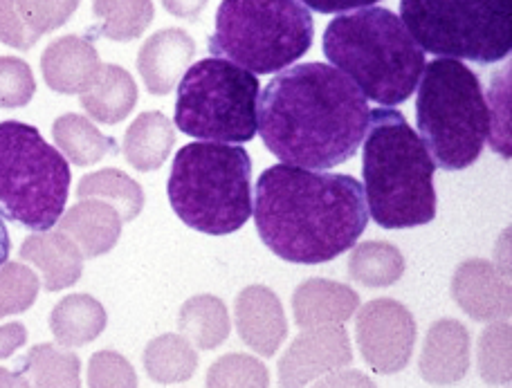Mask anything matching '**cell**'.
I'll use <instances>...</instances> for the list:
<instances>
[{
  "instance_id": "cell-1",
  "label": "cell",
  "mask_w": 512,
  "mask_h": 388,
  "mask_svg": "<svg viewBox=\"0 0 512 388\" xmlns=\"http://www.w3.org/2000/svg\"><path fill=\"white\" fill-rule=\"evenodd\" d=\"M369 101L340 70L299 63L279 72L259 95L256 131L277 160L308 171L342 166L358 153Z\"/></svg>"
},
{
  "instance_id": "cell-2",
  "label": "cell",
  "mask_w": 512,
  "mask_h": 388,
  "mask_svg": "<svg viewBox=\"0 0 512 388\" xmlns=\"http://www.w3.org/2000/svg\"><path fill=\"white\" fill-rule=\"evenodd\" d=\"M252 216L263 245L295 265H322L355 247L369 223L362 184L344 173L274 164L256 180Z\"/></svg>"
},
{
  "instance_id": "cell-3",
  "label": "cell",
  "mask_w": 512,
  "mask_h": 388,
  "mask_svg": "<svg viewBox=\"0 0 512 388\" xmlns=\"http://www.w3.org/2000/svg\"><path fill=\"white\" fill-rule=\"evenodd\" d=\"M362 144V191L369 216L384 229L432 223L436 164L405 115L396 108L371 110Z\"/></svg>"
},
{
  "instance_id": "cell-4",
  "label": "cell",
  "mask_w": 512,
  "mask_h": 388,
  "mask_svg": "<svg viewBox=\"0 0 512 388\" xmlns=\"http://www.w3.org/2000/svg\"><path fill=\"white\" fill-rule=\"evenodd\" d=\"M324 54L364 97L384 108L405 104L425 70V52L400 16L371 5L328 23Z\"/></svg>"
},
{
  "instance_id": "cell-5",
  "label": "cell",
  "mask_w": 512,
  "mask_h": 388,
  "mask_svg": "<svg viewBox=\"0 0 512 388\" xmlns=\"http://www.w3.org/2000/svg\"><path fill=\"white\" fill-rule=\"evenodd\" d=\"M167 196L187 227L227 236L252 218V160L241 146L191 142L173 157Z\"/></svg>"
},
{
  "instance_id": "cell-6",
  "label": "cell",
  "mask_w": 512,
  "mask_h": 388,
  "mask_svg": "<svg viewBox=\"0 0 512 388\" xmlns=\"http://www.w3.org/2000/svg\"><path fill=\"white\" fill-rule=\"evenodd\" d=\"M418 137L443 171H463L479 160L488 140L486 92L461 61L425 63L418 83Z\"/></svg>"
},
{
  "instance_id": "cell-7",
  "label": "cell",
  "mask_w": 512,
  "mask_h": 388,
  "mask_svg": "<svg viewBox=\"0 0 512 388\" xmlns=\"http://www.w3.org/2000/svg\"><path fill=\"white\" fill-rule=\"evenodd\" d=\"M313 36V14L297 0H227L218 7L209 52L254 77L279 75L304 57Z\"/></svg>"
},
{
  "instance_id": "cell-8",
  "label": "cell",
  "mask_w": 512,
  "mask_h": 388,
  "mask_svg": "<svg viewBox=\"0 0 512 388\" xmlns=\"http://www.w3.org/2000/svg\"><path fill=\"white\" fill-rule=\"evenodd\" d=\"M70 166L39 128L0 124V214L32 232L59 223L70 193Z\"/></svg>"
},
{
  "instance_id": "cell-9",
  "label": "cell",
  "mask_w": 512,
  "mask_h": 388,
  "mask_svg": "<svg viewBox=\"0 0 512 388\" xmlns=\"http://www.w3.org/2000/svg\"><path fill=\"white\" fill-rule=\"evenodd\" d=\"M400 21L438 59L492 66L512 48V5L504 0H402Z\"/></svg>"
},
{
  "instance_id": "cell-10",
  "label": "cell",
  "mask_w": 512,
  "mask_h": 388,
  "mask_svg": "<svg viewBox=\"0 0 512 388\" xmlns=\"http://www.w3.org/2000/svg\"><path fill=\"white\" fill-rule=\"evenodd\" d=\"M259 79L223 59L189 66L178 83L176 126L189 137L212 144H245L256 135Z\"/></svg>"
},
{
  "instance_id": "cell-11",
  "label": "cell",
  "mask_w": 512,
  "mask_h": 388,
  "mask_svg": "<svg viewBox=\"0 0 512 388\" xmlns=\"http://www.w3.org/2000/svg\"><path fill=\"white\" fill-rule=\"evenodd\" d=\"M358 346L373 373L396 375L409 366L418 328L414 314L396 299H373L355 319Z\"/></svg>"
},
{
  "instance_id": "cell-12",
  "label": "cell",
  "mask_w": 512,
  "mask_h": 388,
  "mask_svg": "<svg viewBox=\"0 0 512 388\" xmlns=\"http://www.w3.org/2000/svg\"><path fill=\"white\" fill-rule=\"evenodd\" d=\"M351 362V339L342 323L310 328L301 332L279 359V386L306 388L319 377L342 371Z\"/></svg>"
},
{
  "instance_id": "cell-13",
  "label": "cell",
  "mask_w": 512,
  "mask_h": 388,
  "mask_svg": "<svg viewBox=\"0 0 512 388\" xmlns=\"http://www.w3.org/2000/svg\"><path fill=\"white\" fill-rule=\"evenodd\" d=\"M236 330L241 341L261 357H274L288 337V321L281 299L265 285L241 290L234 303Z\"/></svg>"
},
{
  "instance_id": "cell-14",
  "label": "cell",
  "mask_w": 512,
  "mask_h": 388,
  "mask_svg": "<svg viewBox=\"0 0 512 388\" xmlns=\"http://www.w3.org/2000/svg\"><path fill=\"white\" fill-rule=\"evenodd\" d=\"M452 299L474 321H501L510 314V283L492 263L470 258L452 276Z\"/></svg>"
},
{
  "instance_id": "cell-15",
  "label": "cell",
  "mask_w": 512,
  "mask_h": 388,
  "mask_svg": "<svg viewBox=\"0 0 512 388\" xmlns=\"http://www.w3.org/2000/svg\"><path fill=\"white\" fill-rule=\"evenodd\" d=\"M196 54V41L185 30L167 27L144 41L137 52V70L151 95H169L185 77Z\"/></svg>"
},
{
  "instance_id": "cell-16",
  "label": "cell",
  "mask_w": 512,
  "mask_h": 388,
  "mask_svg": "<svg viewBox=\"0 0 512 388\" xmlns=\"http://www.w3.org/2000/svg\"><path fill=\"white\" fill-rule=\"evenodd\" d=\"M470 330L456 319H441L429 326L418 371L427 384H459L470 371Z\"/></svg>"
},
{
  "instance_id": "cell-17",
  "label": "cell",
  "mask_w": 512,
  "mask_h": 388,
  "mask_svg": "<svg viewBox=\"0 0 512 388\" xmlns=\"http://www.w3.org/2000/svg\"><path fill=\"white\" fill-rule=\"evenodd\" d=\"M102 70L99 52L84 36L68 34L52 41L41 54V72L48 88L61 95H84Z\"/></svg>"
},
{
  "instance_id": "cell-18",
  "label": "cell",
  "mask_w": 512,
  "mask_h": 388,
  "mask_svg": "<svg viewBox=\"0 0 512 388\" xmlns=\"http://www.w3.org/2000/svg\"><path fill=\"white\" fill-rule=\"evenodd\" d=\"M358 308L360 294L351 285L328 279L304 281L292 294V314L297 326L304 330L337 326L349 321Z\"/></svg>"
},
{
  "instance_id": "cell-19",
  "label": "cell",
  "mask_w": 512,
  "mask_h": 388,
  "mask_svg": "<svg viewBox=\"0 0 512 388\" xmlns=\"http://www.w3.org/2000/svg\"><path fill=\"white\" fill-rule=\"evenodd\" d=\"M122 218L102 200H79L59 218V232L79 247L84 258L111 252L122 236Z\"/></svg>"
},
{
  "instance_id": "cell-20",
  "label": "cell",
  "mask_w": 512,
  "mask_h": 388,
  "mask_svg": "<svg viewBox=\"0 0 512 388\" xmlns=\"http://www.w3.org/2000/svg\"><path fill=\"white\" fill-rule=\"evenodd\" d=\"M21 258L41 272L43 288L48 292L66 290L84 274V256L59 229L27 236L21 245Z\"/></svg>"
},
{
  "instance_id": "cell-21",
  "label": "cell",
  "mask_w": 512,
  "mask_h": 388,
  "mask_svg": "<svg viewBox=\"0 0 512 388\" xmlns=\"http://www.w3.org/2000/svg\"><path fill=\"white\" fill-rule=\"evenodd\" d=\"M77 3H0V41L32 50L43 34L59 30L77 12Z\"/></svg>"
},
{
  "instance_id": "cell-22",
  "label": "cell",
  "mask_w": 512,
  "mask_h": 388,
  "mask_svg": "<svg viewBox=\"0 0 512 388\" xmlns=\"http://www.w3.org/2000/svg\"><path fill=\"white\" fill-rule=\"evenodd\" d=\"M137 104V83L131 77V72L113 66H102L95 81L90 83V88L81 95V106H84L90 119H95L99 124L115 126L122 119L133 113Z\"/></svg>"
},
{
  "instance_id": "cell-23",
  "label": "cell",
  "mask_w": 512,
  "mask_h": 388,
  "mask_svg": "<svg viewBox=\"0 0 512 388\" xmlns=\"http://www.w3.org/2000/svg\"><path fill=\"white\" fill-rule=\"evenodd\" d=\"M173 144H176V128L171 119L158 110H149L128 126L124 135V157L133 169L151 173L167 162Z\"/></svg>"
},
{
  "instance_id": "cell-24",
  "label": "cell",
  "mask_w": 512,
  "mask_h": 388,
  "mask_svg": "<svg viewBox=\"0 0 512 388\" xmlns=\"http://www.w3.org/2000/svg\"><path fill=\"white\" fill-rule=\"evenodd\" d=\"M108 314L90 294H70L54 306L50 330L63 348H79L95 341L106 330Z\"/></svg>"
},
{
  "instance_id": "cell-25",
  "label": "cell",
  "mask_w": 512,
  "mask_h": 388,
  "mask_svg": "<svg viewBox=\"0 0 512 388\" xmlns=\"http://www.w3.org/2000/svg\"><path fill=\"white\" fill-rule=\"evenodd\" d=\"M52 135L57 151L75 166H93L117 153L113 137H106L88 117L77 113L61 115L52 126Z\"/></svg>"
},
{
  "instance_id": "cell-26",
  "label": "cell",
  "mask_w": 512,
  "mask_h": 388,
  "mask_svg": "<svg viewBox=\"0 0 512 388\" xmlns=\"http://www.w3.org/2000/svg\"><path fill=\"white\" fill-rule=\"evenodd\" d=\"M180 335L200 350H214L230 337V312L223 299L214 294H198L185 301L178 317Z\"/></svg>"
},
{
  "instance_id": "cell-27",
  "label": "cell",
  "mask_w": 512,
  "mask_h": 388,
  "mask_svg": "<svg viewBox=\"0 0 512 388\" xmlns=\"http://www.w3.org/2000/svg\"><path fill=\"white\" fill-rule=\"evenodd\" d=\"M79 200H102L120 214L122 223L135 220L144 209V191L131 175L120 169H102L88 173L77 184Z\"/></svg>"
},
{
  "instance_id": "cell-28",
  "label": "cell",
  "mask_w": 512,
  "mask_h": 388,
  "mask_svg": "<svg viewBox=\"0 0 512 388\" xmlns=\"http://www.w3.org/2000/svg\"><path fill=\"white\" fill-rule=\"evenodd\" d=\"M144 371L158 384H182L194 377L198 368L196 348L182 335H160L144 350Z\"/></svg>"
},
{
  "instance_id": "cell-29",
  "label": "cell",
  "mask_w": 512,
  "mask_h": 388,
  "mask_svg": "<svg viewBox=\"0 0 512 388\" xmlns=\"http://www.w3.org/2000/svg\"><path fill=\"white\" fill-rule=\"evenodd\" d=\"M405 274V256L387 240H367L351 249L349 276L364 288H389Z\"/></svg>"
},
{
  "instance_id": "cell-30",
  "label": "cell",
  "mask_w": 512,
  "mask_h": 388,
  "mask_svg": "<svg viewBox=\"0 0 512 388\" xmlns=\"http://www.w3.org/2000/svg\"><path fill=\"white\" fill-rule=\"evenodd\" d=\"M21 373L30 388H81V359L54 344L34 346L23 359Z\"/></svg>"
},
{
  "instance_id": "cell-31",
  "label": "cell",
  "mask_w": 512,
  "mask_h": 388,
  "mask_svg": "<svg viewBox=\"0 0 512 388\" xmlns=\"http://www.w3.org/2000/svg\"><path fill=\"white\" fill-rule=\"evenodd\" d=\"M95 16L99 18V36L111 41H133L142 36L153 21V3L135 0V3H95Z\"/></svg>"
},
{
  "instance_id": "cell-32",
  "label": "cell",
  "mask_w": 512,
  "mask_h": 388,
  "mask_svg": "<svg viewBox=\"0 0 512 388\" xmlns=\"http://www.w3.org/2000/svg\"><path fill=\"white\" fill-rule=\"evenodd\" d=\"M512 68L504 66L490 81L488 97H486V110H488V140L490 149L499 153L504 160H510L512 155Z\"/></svg>"
},
{
  "instance_id": "cell-33",
  "label": "cell",
  "mask_w": 512,
  "mask_h": 388,
  "mask_svg": "<svg viewBox=\"0 0 512 388\" xmlns=\"http://www.w3.org/2000/svg\"><path fill=\"white\" fill-rule=\"evenodd\" d=\"M205 388H270V373L261 359L230 353L209 366Z\"/></svg>"
},
{
  "instance_id": "cell-34",
  "label": "cell",
  "mask_w": 512,
  "mask_h": 388,
  "mask_svg": "<svg viewBox=\"0 0 512 388\" xmlns=\"http://www.w3.org/2000/svg\"><path fill=\"white\" fill-rule=\"evenodd\" d=\"M510 371V323L497 321L479 339V377L492 386H506Z\"/></svg>"
},
{
  "instance_id": "cell-35",
  "label": "cell",
  "mask_w": 512,
  "mask_h": 388,
  "mask_svg": "<svg viewBox=\"0 0 512 388\" xmlns=\"http://www.w3.org/2000/svg\"><path fill=\"white\" fill-rule=\"evenodd\" d=\"M39 288L41 279L25 263L0 265V319L30 310Z\"/></svg>"
},
{
  "instance_id": "cell-36",
  "label": "cell",
  "mask_w": 512,
  "mask_h": 388,
  "mask_svg": "<svg viewBox=\"0 0 512 388\" xmlns=\"http://www.w3.org/2000/svg\"><path fill=\"white\" fill-rule=\"evenodd\" d=\"M36 81L23 59L0 57V108H23L32 101Z\"/></svg>"
},
{
  "instance_id": "cell-37",
  "label": "cell",
  "mask_w": 512,
  "mask_h": 388,
  "mask_svg": "<svg viewBox=\"0 0 512 388\" xmlns=\"http://www.w3.org/2000/svg\"><path fill=\"white\" fill-rule=\"evenodd\" d=\"M90 388H137V373L131 362L115 350H99L88 362Z\"/></svg>"
},
{
  "instance_id": "cell-38",
  "label": "cell",
  "mask_w": 512,
  "mask_h": 388,
  "mask_svg": "<svg viewBox=\"0 0 512 388\" xmlns=\"http://www.w3.org/2000/svg\"><path fill=\"white\" fill-rule=\"evenodd\" d=\"M310 388H378L376 382L362 371H335L319 377Z\"/></svg>"
},
{
  "instance_id": "cell-39",
  "label": "cell",
  "mask_w": 512,
  "mask_h": 388,
  "mask_svg": "<svg viewBox=\"0 0 512 388\" xmlns=\"http://www.w3.org/2000/svg\"><path fill=\"white\" fill-rule=\"evenodd\" d=\"M27 341V328L23 323H7L0 326V359L12 357L18 348H23Z\"/></svg>"
},
{
  "instance_id": "cell-40",
  "label": "cell",
  "mask_w": 512,
  "mask_h": 388,
  "mask_svg": "<svg viewBox=\"0 0 512 388\" xmlns=\"http://www.w3.org/2000/svg\"><path fill=\"white\" fill-rule=\"evenodd\" d=\"M308 9H317V12L331 14V12H346V9H362V7H371L376 3H304Z\"/></svg>"
},
{
  "instance_id": "cell-41",
  "label": "cell",
  "mask_w": 512,
  "mask_h": 388,
  "mask_svg": "<svg viewBox=\"0 0 512 388\" xmlns=\"http://www.w3.org/2000/svg\"><path fill=\"white\" fill-rule=\"evenodd\" d=\"M0 388H30V382L23 373H12L7 368H0Z\"/></svg>"
},
{
  "instance_id": "cell-42",
  "label": "cell",
  "mask_w": 512,
  "mask_h": 388,
  "mask_svg": "<svg viewBox=\"0 0 512 388\" xmlns=\"http://www.w3.org/2000/svg\"><path fill=\"white\" fill-rule=\"evenodd\" d=\"M9 249H12V243H9L7 227H5V223H3V218H0V265L7 263Z\"/></svg>"
}]
</instances>
